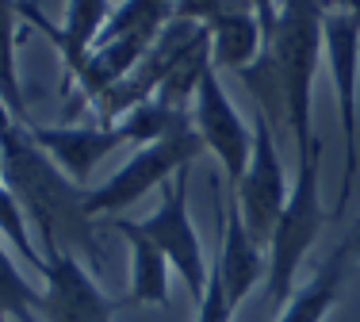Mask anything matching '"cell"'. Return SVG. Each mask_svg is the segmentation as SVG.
<instances>
[{
	"label": "cell",
	"instance_id": "6da1fadb",
	"mask_svg": "<svg viewBox=\"0 0 360 322\" xmlns=\"http://www.w3.org/2000/svg\"><path fill=\"white\" fill-rule=\"evenodd\" d=\"M0 181L12 188L23 215L35 223L42 250H70L81 261L100 265L96 219L89 215V188L77 184L46 150L31 139L27 123H20L0 100Z\"/></svg>",
	"mask_w": 360,
	"mask_h": 322
},
{
	"label": "cell",
	"instance_id": "7a4b0ae2",
	"mask_svg": "<svg viewBox=\"0 0 360 322\" xmlns=\"http://www.w3.org/2000/svg\"><path fill=\"white\" fill-rule=\"evenodd\" d=\"M326 12L330 0H280L276 35L264 46L284 92V123L295 139V154L319 142L311 131V84L326 58Z\"/></svg>",
	"mask_w": 360,
	"mask_h": 322
},
{
	"label": "cell",
	"instance_id": "3957f363",
	"mask_svg": "<svg viewBox=\"0 0 360 322\" xmlns=\"http://www.w3.org/2000/svg\"><path fill=\"white\" fill-rule=\"evenodd\" d=\"M319 169H322V142H314L307 154H295V181H291V196L284 203L276 231L269 242V300L288 303L295 295V273L311 245L319 242L326 219L333 211L322 207L319 196Z\"/></svg>",
	"mask_w": 360,
	"mask_h": 322
},
{
	"label": "cell",
	"instance_id": "277c9868",
	"mask_svg": "<svg viewBox=\"0 0 360 322\" xmlns=\"http://www.w3.org/2000/svg\"><path fill=\"white\" fill-rule=\"evenodd\" d=\"M203 139L195 127H180L169 139L150 142V146H139V154L127 161L119 173H111L100 188H89V215H111L127 211L131 203H139L150 188H161L169 184L180 169H188L195 157L203 154Z\"/></svg>",
	"mask_w": 360,
	"mask_h": 322
},
{
	"label": "cell",
	"instance_id": "5b68a950",
	"mask_svg": "<svg viewBox=\"0 0 360 322\" xmlns=\"http://www.w3.org/2000/svg\"><path fill=\"white\" fill-rule=\"evenodd\" d=\"M326 65L338 92V115H341V142H345V173H341V196L333 215H341L353 192V176L360 165L356 150V81H360V12L353 8H330L326 12Z\"/></svg>",
	"mask_w": 360,
	"mask_h": 322
},
{
	"label": "cell",
	"instance_id": "8992f818",
	"mask_svg": "<svg viewBox=\"0 0 360 322\" xmlns=\"http://www.w3.org/2000/svg\"><path fill=\"white\" fill-rule=\"evenodd\" d=\"M230 192H234L238 207H242L245 231L269 250L272 231H276L280 215H284V203L291 196V188H288L284 165H280V154H276L272 123H269V115L257 112V108H253V157H250V169H245V176L238 181V188H230Z\"/></svg>",
	"mask_w": 360,
	"mask_h": 322
},
{
	"label": "cell",
	"instance_id": "52a82bcc",
	"mask_svg": "<svg viewBox=\"0 0 360 322\" xmlns=\"http://www.w3.org/2000/svg\"><path fill=\"white\" fill-rule=\"evenodd\" d=\"M139 231L158 245L161 253L169 257V265L184 276L192 300L200 303L203 292H207L211 269L207 257H203L200 234H195L192 219H188V169H180L169 184H161V203L153 215H146L139 223Z\"/></svg>",
	"mask_w": 360,
	"mask_h": 322
},
{
	"label": "cell",
	"instance_id": "ba28073f",
	"mask_svg": "<svg viewBox=\"0 0 360 322\" xmlns=\"http://www.w3.org/2000/svg\"><path fill=\"white\" fill-rule=\"evenodd\" d=\"M192 104H195L192 127L200 131L203 146L219 157L222 176H226V188H238V181L245 176L250 157H253V131L245 127L242 115H238V108L230 104V96H226V89H222L215 65L203 73Z\"/></svg>",
	"mask_w": 360,
	"mask_h": 322
},
{
	"label": "cell",
	"instance_id": "9c48e42d",
	"mask_svg": "<svg viewBox=\"0 0 360 322\" xmlns=\"http://www.w3.org/2000/svg\"><path fill=\"white\" fill-rule=\"evenodd\" d=\"M46 253V292H42V322H111L119 303L108 300L89 276L84 261L70 250H42Z\"/></svg>",
	"mask_w": 360,
	"mask_h": 322
},
{
	"label": "cell",
	"instance_id": "30bf717a",
	"mask_svg": "<svg viewBox=\"0 0 360 322\" xmlns=\"http://www.w3.org/2000/svg\"><path fill=\"white\" fill-rule=\"evenodd\" d=\"M226 211H222V245H219V257H215V276L226 288L230 303H242L245 295L253 292L261 281H269V250L245 231V219L242 207H238L234 192L226 188Z\"/></svg>",
	"mask_w": 360,
	"mask_h": 322
},
{
	"label": "cell",
	"instance_id": "8fae6325",
	"mask_svg": "<svg viewBox=\"0 0 360 322\" xmlns=\"http://www.w3.org/2000/svg\"><path fill=\"white\" fill-rule=\"evenodd\" d=\"M111 12H115L111 0H70V8H65V23H62V27H54V23H50L46 15L31 4V0H20V15H23V20H31V27H39L42 35L62 50L65 77H73V73L84 65V58L92 54L96 39L104 35Z\"/></svg>",
	"mask_w": 360,
	"mask_h": 322
},
{
	"label": "cell",
	"instance_id": "7c38bea8",
	"mask_svg": "<svg viewBox=\"0 0 360 322\" xmlns=\"http://www.w3.org/2000/svg\"><path fill=\"white\" fill-rule=\"evenodd\" d=\"M27 131L77 184L89 181L92 169H96V161H104L111 150L127 142L119 127H100V123H89V127H39V123H27Z\"/></svg>",
	"mask_w": 360,
	"mask_h": 322
},
{
	"label": "cell",
	"instance_id": "4fadbf2b",
	"mask_svg": "<svg viewBox=\"0 0 360 322\" xmlns=\"http://www.w3.org/2000/svg\"><path fill=\"white\" fill-rule=\"evenodd\" d=\"M211 31V62L215 70H250L257 58L264 54V27L257 12L242 0H226L222 12L207 23Z\"/></svg>",
	"mask_w": 360,
	"mask_h": 322
},
{
	"label": "cell",
	"instance_id": "5bb4252c",
	"mask_svg": "<svg viewBox=\"0 0 360 322\" xmlns=\"http://www.w3.org/2000/svg\"><path fill=\"white\" fill-rule=\"evenodd\" d=\"M119 234L131 242V295L127 303H139V307H169V257L158 250L146 234L139 231V223L115 215L111 219Z\"/></svg>",
	"mask_w": 360,
	"mask_h": 322
},
{
	"label": "cell",
	"instance_id": "9a60e30c",
	"mask_svg": "<svg viewBox=\"0 0 360 322\" xmlns=\"http://www.w3.org/2000/svg\"><path fill=\"white\" fill-rule=\"evenodd\" d=\"M349 257H353V250H349V242H341L338 250L326 257V265L319 273H314L303 288H295V295L288 300L284 315L276 322H326V315H330L333 303H338L341 284H345Z\"/></svg>",
	"mask_w": 360,
	"mask_h": 322
},
{
	"label": "cell",
	"instance_id": "2e32d148",
	"mask_svg": "<svg viewBox=\"0 0 360 322\" xmlns=\"http://www.w3.org/2000/svg\"><path fill=\"white\" fill-rule=\"evenodd\" d=\"M20 0H0V100L8 104V112L20 123H35L27 115V100L20 89V70H15V39H20Z\"/></svg>",
	"mask_w": 360,
	"mask_h": 322
},
{
	"label": "cell",
	"instance_id": "e0dca14e",
	"mask_svg": "<svg viewBox=\"0 0 360 322\" xmlns=\"http://www.w3.org/2000/svg\"><path fill=\"white\" fill-rule=\"evenodd\" d=\"M115 127L123 131L127 142H134V146H150V142H161V139H169L173 131L192 127V123H188V112L165 108L161 100H146V104H139L131 115H123Z\"/></svg>",
	"mask_w": 360,
	"mask_h": 322
},
{
	"label": "cell",
	"instance_id": "ac0fdd59",
	"mask_svg": "<svg viewBox=\"0 0 360 322\" xmlns=\"http://www.w3.org/2000/svg\"><path fill=\"white\" fill-rule=\"evenodd\" d=\"M39 307L42 292H35V284H27V276L15 269V261L0 245V315L15 322H42Z\"/></svg>",
	"mask_w": 360,
	"mask_h": 322
},
{
	"label": "cell",
	"instance_id": "d6986e66",
	"mask_svg": "<svg viewBox=\"0 0 360 322\" xmlns=\"http://www.w3.org/2000/svg\"><path fill=\"white\" fill-rule=\"evenodd\" d=\"M0 231H4V238L12 242V250L20 253V257L27 261L31 269H39V273H46V253H39L35 245H31L27 215H23V207L15 203L12 188H8L4 181H0Z\"/></svg>",
	"mask_w": 360,
	"mask_h": 322
},
{
	"label": "cell",
	"instance_id": "ffe728a7",
	"mask_svg": "<svg viewBox=\"0 0 360 322\" xmlns=\"http://www.w3.org/2000/svg\"><path fill=\"white\" fill-rule=\"evenodd\" d=\"M230 318H234V303H230L226 288H222L215 269H211V281H207V292L200 300V318L195 322H230Z\"/></svg>",
	"mask_w": 360,
	"mask_h": 322
},
{
	"label": "cell",
	"instance_id": "44dd1931",
	"mask_svg": "<svg viewBox=\"0 0 360 322\" xmlns=\"http://www.w3.org/2000/svg\"><path fill=\"white\" fill-rule=\"evenodd\" d=\"M242 4H250L257 12V20H261V27H264V46H269L272 35H276V15H280L276 0H242Z\"/></svg>",
	"mask_w": 360,
	"mask_h": 322
},
{
	"label": "cell",
	"instance_id": "7402d4cb",
	"mask_svg": "<svg viewBox=\"0 0 360 322\" xmlns=\"http://www.w3.org/2000/svg\"><path fill=\"white\" fill-rule=\"evenodd\" d=\"M345 242H349V250H353V257L360 261V231H353V234H349Z\"/></svg>",
	"mask_w": 360,
	"mask_h": 322
},
{
	"label": "cell",
	"instance_id": "603a6c76",
	"mask_svg": "<svg viewBox=\"0 0 360 322\" xmlns=\"http://www.w3.org/2000/svg\"><path fill=\"white\" fill-rule=\"evenodd\" d=\"M338 8H353V12H360V0H333Z\"/></svg>",
	"mask_w": 360,
	"mask_h": 322
},
{
	"label": "cell",
	"instance_id": "cb8c5ba5",
	"mask_svg": "<svg viewBox=\"0 0 360 322\" xmlns=\"http://www.w3.org/2000/svg\"><path fill=\"white\" fill-rule=\"evenodd\" d=\"M0 173H4V157H0Z\"/></svg>",
	"mask_w": 360,
	"mask_h": 322
},
{
	"label": "cell",
	"instance_id": "d4e9b609",
	"mask_svg": "<svg viewBox=\"0 0 360 322\" xmlns=\"http://www.w3.org/2000/svg\"><path fill=\"white\" fill-rule=\"evenodd\" d=\"M353 231H360V219H356V226H353Z\"/></svg>",
	"mask_w": 360,
	"mask_h": 322
},
{
	"label": "cell",
	"instance_id": "484cf974",
	"mask_svg": "<svg viewBox=\"0 0 360 322\" xmlns=\"http://www.w3.org/2000/svg\"><path fill=\"white\" fill-rule=\"evenodd\" d=\"M0 322H8V318H4V315H0Z\"/></svg>",
	"mask_w": 360,
	"mask_h": 322
}]
</instances>
